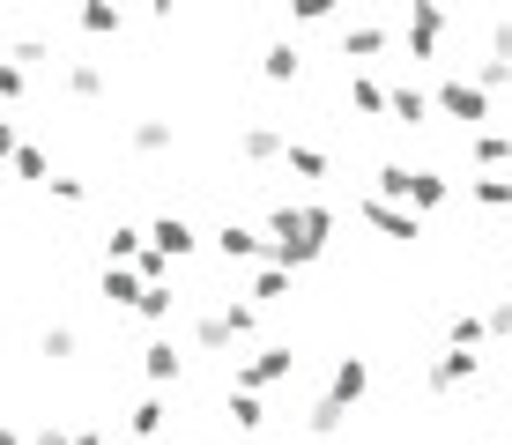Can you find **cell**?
<instances>
[{
  "label": "cell",
  "mask_w": 512,
  "mask_h": 445,
  "mask_svg": "<svg viewBox=\"0 0 512 445\" xmlns=\"http://www.w3.org/2000/svg\"><path fill=\"white\" fill-rule=\"evenodd\" d=\"M438 112H446V119H468V127H475V119H490V89L453 75V82H438Z\"/></svg>",
  "instance_id": "obj_1"
},
{
  "label": "cell",
  "mask_w": 512,
  "mask_h": 445,
  "mask_svg": "<svg viewBox=\"0 0 512 445\" xmlns=\"http://www.w3.org/2000/svg\"><path fill=\"white\" fill-rule=\"evenodd\" d=\"M149 238H156V253H164V260H186L193 245H201V238H193V223H186V216H164V223L149 230Z\"/></svg>",
  "instance_id": "obj_2"
},
{
  "label": "cell",
  "mask_w": 512,
  "mask_h": 445,
  "mask_svg": "<svg viewBox=\"0 0 512 445\" xmlns=\"http://www.w3.org/2000/svg\"><path fill=\"white\" fill-rule=\"evenodd\" d=\"M364 216H372L379 230H386V238H416V208H394V201H364Z\"/></svg>",
  "instance_id": "obj_3"
},
{
  "label": "cell",
  "mask_w": 512,
  "mask_h": 445,
  "mask_svg": "<svg viewBox=\"0 0 512 445\" xmlns=\"http://www.w3.org/2000/svg\"><path fill=\"white\" fill-rule=\"evenodd\" d=\"M364 386H372V364H364V356H342V364H334V401H357L364 394Z\"/></svg>",
  "instance_id": "obj_4"
},
{
  "label": "cell",
  "mask_w": 512,
  "mask_h": 445,
  "mask_svg": "<svg viewBox=\"0 0 512 445\" xmlns=\"http://www.w3.org/2000/svg\"><path fill=\"white\" fill-rule=\"evenodd\" d=\"M238 379H245V386H275V379H290V349H260L253 364L238 371Z\"/></svg>",
  "instance_id": "obj_5"
},
{
  "label": "cell",
  "mask_w": 512,
  "mask_h": 445,
  "mask_svg": "<svg viewBox=\"0 0 512 445\" xmlns=\"http://www.w3.org/2000/svg\"><path fill=\"white\" fill-rule=\"evenodd\" d=\"M141 290H149L141 267H104V297H112V305H141Z\"/></svg>",
  "instance_id": "obj_6"
},
{
  "label": "cell",
  "mask_w": 512,
  "mask_h": 445,
  "mask_svg": "<svg viewBox=\"0 0 512 445\" xmlns=\"http://www.w3.org/2000/svg\"><path fill=\"white\" fill-rule=\"evenodd\" d=\"M216 253H223V260H253V253H260V238H253L245 223H223V230H216Z\"/></svg>",
  "instance_id": "obj_7"
},
{
  "label": "cell",
  "mask_w": 512,
  "mask_h": 445,
  "mask_svg": "<svg viewBox=\"0 0 512 445\" xmlns=\"http://www.w3.org/2000/svg\"><path fill=\"white\" fill-rule=\"evenodd\" d=\"M290 297V267H260L253 275V305H282Z\"/></svg>",
  "instance_id": "obj_8"
},
{
  "label": "cell",
  "mask_w": 512,
  "mask_h": 445,
  "mask_svg": "<svg viewBox=\"0 0 512 445\" xmlns=\"http://www.w3.org/2000/svg\"><path fill=\"white\" fill-rule=\"evenodd\" d=\"M141 356H149V379H156V386H171V379H179V349H171V342H149Z\"/></svg>",
  "instance_id": "obj_9"
},
{
  "label": "cell",
  "mask_w": 512,
  "mask_h": 445,
  "mask_svg": "<svg viewBox=\"0 0 512 445\" xmlns=\"http://www.w3.org/2000/svg\"><path fill=\"white\" fill-rule=\"evenodd\" d=\"M468 193H475L483 208H505V201H512V178H468Z\"/></svg>",
  "instance_id": "obj_10"
},
{
  "label": "cell",
  "mask_w": 512,
  "mask_h": 445,
  "mask_svg": "<svg viewBox=\"0 0 512 445\" xmlns=\"http://www.w3.org/2000/svg\"><path fill=\"white\" fill-rule=\"evenodd\" d=\"M231 423H238V431H260V423H268V408H260L253 394H231Z\"/></svg>",
  "instance_id": "obj_11"
},
{
  "label": "cell",
  "mask_w": 512,
  "mask_h": 445,
  "mask_svg": "<svg viewBox=\"0 0 512 445\" xmlns=\"http://www.w3.org/2000/svg\"><path fill=\"white\" fill-rule=\"evenodd\" d=\"M386 112H394V119H409V127H416V119L431 112V104H423L416 89H394V97H386Z\"/></svg>",
  "instance_id": "obj_12"
},
{
  "label": "cell",
  "mask_w": 512,
  "mask_h": 445,
  "mask_svg": "<svg viewBox=\"0 0 512 445\" xmlns=\"http://www.w3.org/2000/svg\"><path fill=\"white\" fill-rule=\"evenodd\" d=\"M141 319H171V290L164 282H149V290H141V305H134Z\"/></svg>",
  "instance_id": "obj_13"
},
{
  "label": "cell",
  "mask_w": 512,
  "mask_h": 445,
  "mask_svg": "<svg viewBox=\"0 0 512 445\" xmlns=\"http://www.w3.org/2000/svg\"><path fill=\"white\" fill-rule=\"evenodd\" d=\"M127 423H134V431H141V438H156V431H164V401H141V408H134V416H127Z\"/></svg>",
  "instance_id": "obj_14"
},
{
  "label": "cell",
  "mask_w": 512,
  "mask_h": 445,
  "mask_svg": "<svg viewBox=\"0 0 512 445\" xmlns=\"http://www.w3.org/2000/svg\"><path fill=\"white\" fill-rule=\"evenodd\" d=\"M238 149H245V156H275V149H282V134H275V127H253V134L238 141Z\"/></svg>",
  "instance_id": "obj_15"
},
{
  "label": "cell",
  "mask_w": 512,
  "mask_h": 445,
  "mask_svg": "<svg viewBox=\"0 0 512 445\" xmlns=\"http://www.w3.org/2000/svg\"><path fill=\"white\" fill-rule=\"evenodd\" d=\"M349 52H379L386 45V30H372V23H357V30H349V38H342Z\"/></svg>",
  "instance_id": "obj_16"
},
{
  "label": "cell",
  "mask_w": 512,
  "mask_h": 445,
  "mask_svg": "<svg viewBox=\"0 0 512 445\" xmlns=\"http://www.w3.org/2000/svg\"><path fill=\"white\" fill-rule=\"evenodd\" d=\"M268 75H275V82H290V75H297V52H290V45H275V52H268Z\"/></svg>",
  "instance_id": "obj_17"
},
{
  "label": "cell",
  "mask_w": 512,
  "mask_h": 445,
  "mask_svg": "<svg viewBox=\"0 0 512 445\" xmlns=\"http://www.w3.org/2000/svg\"><path fill=\"white\" fill-rule=\"evenodd\" d=\"M15 178H45V149H15Z\"/></svg>",
  "instance_id": "obj_18"
},
{
  "label": "cell",
  "mask_w": 512,
  "mask_h": 445,
  "mask_svg": "<svg viewBox=\"0 0 512 445\" xmlns=\"http://www.w3.org/2000/svg\"><path fill=\"white\" fill-rule=\"evenodd\" d=\"M349 97L364 104V112H386V97H379V82H349Z\"/></svg>",
  "instance_id": "obj_19"
},
{
  "label": "cell",
  "mask_w": 512,
  "mask_h": 445,
  "mask_svg": "<svg viewBox=\"0 0 512 445\" xmlns=\"http://www.w3.org/2000/svg\"><path fill=\"white\" fill-rule=\"evenodd\" d=\"M290 164L305 171V178H320V171H327V156H320V149H290Z\"/></svg>",
  "instance_id": "obj_20"
},
{
  "label": "cell",
  "mask_w": 512,
  "mask_h": 445,
  "mask_svg": "<svg viewBox=\"0 0 512 445\" xmlns=\"http://www.w3.org/2000/svg\"><path fill=\"white\" fill-rule=\"evenodd\" d=\"M82 30H119V8H82Z\"/></svg>",
  "instance_id": "obj_21"
},
{
  "label": "cell",
  "mask_w": 512,
  "mask_h": 445,
  "mask_svg": "<svg viewBox=\"0 0 512 445\" xmlns=\"http://www.w3.org/2000/svg\"><path fill=\"white\" fill-rule=\"evenodd\" d=\"M0 97H23V67L15 60H0Z\"/></svg>",
  "instance_id": "obj_22"
},
{
  "label": "cell",
  "mask_w": 512,
  "mask_h": 445,
  "mask_svg": "<svg viewBox=\"0 0 512 445\" xmlns=\"http://www.w3.org/2000/svg\"><path fill=\"white\" fill-rule=\"evenodd\" d=\"M15 149H23V141H15V127L0 119V164H15Z\"/></svg>",
  "instance_id": "obj_23"
},
{
  "label": "cell",
  "mask_w": 512,
  "mask_h": 445,
  "mask_svg": "<svg viewBox=\"0 0 512 445\" xmlns=\"http://www.w3.org/2000/svg\"><path fill=\"white\" fill-rule=\"evenodd\" d=\"M490 334H512V305H498V312H490Z\"/></svg>",
  "instance_id": "obj_24"
},
{
  "label": "cell",
  "mask_w": 512,
  "mask_h": 445,
  "mask_svg": "<svg viewBox=\"0 0 512 445\" xmlns=\"http://www.w3.org/2000/svg\"><path fill=\"white\" fill-rule=\"evenodd\" d=\"M0 445H23V438H15V431H0Z\"/></svg>",
  "instance_id": "obj_25"
}]
</instances>
